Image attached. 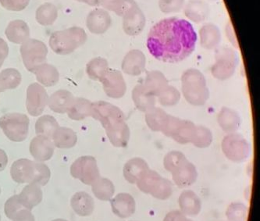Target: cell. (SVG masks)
<instances>
[{"mask_svg":"<svg viewBox=\"0 0 260 221\" xmlns=\"http://www.w3.org/2000/svg\"><path fill=\"white\" fill-rule=\"evenodd\" d=\"M197 34L184 19L170 17L156 23L149 30L147 48L158 60L176 64L187 59L196 49Z\"/></svg>","mask_w":260,"mask_h":221,"instance_id":"6da1fadb","label":"cell"},{"mask_svg":"<svg viewBox=\"0 0 260 221\" xmlns=\"http://www.w3.org/2000/svg\"><path fill=\"white\" fill-rule=\"evenodd\" d=\"M181 91L186 101L194 107H203L210 98V91L203 73L190 68L181 76Z\"/></svg>","mask_w":260,"mask_h":221,"instance_id":"7a4b0ae2","label":"cell"},{"mask_svg":"<svg viewBox=\"0 0 260 221\" xmlns=\"http://www.w3.org/2000/svg\"><path fill=\"white\" fill-rule=\"evenodd\" d=\"M10 174L13 180L20 184L36 183L44 186L49 182L50 170L46 164L27 159H20L11 166Z\"/></svg>","mask_w":260,"mask_h":221,"instance_id":"3957f363","label":"cell"},{"mask_svg":"<svg viewBox=\"0 0 260 221\" xmlns=\"http://www.w3.org/2000/svg\"><path fill=\"white\" fill-rule=\"evenodd\" d=\"M87 34L81 27H72L51 35L49 46L56 54L68 55L85 44Z\"/></svg>","mask_w":260,"mask_h":221,"instance_id":"277c9868","label":"cell"},{"mask_svg":"<svg viewBox=\"0 0 260 221\" xmlns=\"http://www.w3.org/2000/svg\"><path fill=\"white\" fill-rule=\"evenodd\" d=\"M214 65L211 68L213 78L220 81L230 79L238 64V55L232 48L228 46L216 48Z\"/></svg>","mask_w":260,"mask_h":221,"instance_id":"5b68a950","label":"cell"},{"mask_svg":"<svg viewBox=\"0 0 260 221\" xmlns=\"http://www.w3.org/2000/svg\"><path fill=\"white\" fill-rule=\"evenodd\" d=\"M0 128L10 140L23 142L28 135L29 119L22 113H7L0 118Z\"/></svg>","mask_w":260,"mask_h":221,"instance_id":"8992f818","label":"cell"},{"mask_svg":"<svg viewBox=\"0 0 260 221\" xmlns=\"http://www.w3.org/2000/svg\"><path fill=\"white\" fill-rule=\"evenodd\" d=\"M223 153L233 163H242L250 154V145L241 134H228L221 142Z\"/></svg>","mask_w":260,"mask_h":221,"instance_id":"52a82bcc","label":"cell"},{"mask_svg":"<svg viewBox=\"0 0 260 221\" xmlns=\"http://www.w3.org/2000/svg\"><path fill=\"white\" fill-rule=\"evenodd\" d=\"M20 54L27 71L33 72L46 60L48 49L41 41L27 39L20 47Z\"/></svg>","mask_w":260,"mask_h":221,"instance_id":"ba28073f","label":"cell"},{"mask_svg":"<svg viewBox=\"0 0 260 221\" xmlns=\"http://www.w3.org/2000/svg\"><path fill=\"white\" fill-rule=\"evenodd\" d=\"M71 174L87 185H91L100 177L96 160L91 155L80 157L73 163Z\"/></svg>","mask_w":260,"mask_h":221,"instance_id":"9c48e42d","label":"cell"},{"mask_svg":"<svg viewBox=\"0 0 260 221\" xmlns=\"http://www.w3.org/2000/svg\"><path fill=\"white\" fill-rule=\"evenodd\" d=\"M91 116L99 120L104 129L118 122L125 121V115L121 109L105 101L91 103Z\"/></svg>","mask_w":260,"mask_h":221,"instance_id":"30bf717a","label":"cell"},{"mask_svg":"<svg viewBox=\"0 0 260 221\" xmlns=\"http://www.w3.org/2000/svg\"><path fill=\"white\" fill-rule=\"evenodd\" d=\"M103 90L110 98L119 100L125 94L127 85L122 73L118 70L109 68L101 79Z\"/></svg>","mask_w":260,"mask_h":221,"instance_id":"8fae6325","label":"cell"},{"mask_svg":"<svg viewBox=\"0 0 260 221\" xmlns=\"http://www.w3.org/2000/svg\"><path fill=\"white\" fill-rule=\"evenodd\" d=\"M123 17V31L129 36H137L143 31L145 27V16L137 3L132 4L126 10Z\"/></svg>","mask_w":260,"mask_h":221,"instance_id":"7c38bea8","label":"cell"},{"mask_svg":"<svg viewBox=\"0 0 260 221\" xmlns=\"http://www.w3.org/2000/svg\"><path fill=\"white\" fill-rule=\"evenodd\" d=\"M49 101L47 93L42 85L33 83L27 90V110L29 114L38 117L43 113Z\"/></svg>","mask_w":260,"mask_h":221,"instance_id":"4fadbf2b","label":"cell"},{"mask_svg":"<svg viewBox=\"0 0 260 221\" xmlns=\"http://www.w3.org/2000/svg\"><path fill=\"white\" fill-rule=\"evenodd\" d=\"M146 66V56L139 49L129 51L122 61L121 68L126 75L139 76L142 75Z\"/></svg>","mask_w":260,"mask_h":221,"instance_id":"5bb4252c","label":"cell"},{"mask_svg":"<svg viewBox=\"0 0 260 221\" xmlns=\"http://www.w3.org/2000/svg\"><path fill=\"white\" fill-rule=\"evenodd\" d=\"M111 24V16L104 9L92 10L86 19L87 27L92 34H104L110 28Z\"/></svg>","mask_w":260,"mask_h":221,"instance_id":"9a60e30c","label":"cell"},{"mask_svg":"<svg viewBox=\"0 0 260 221\" xmlns=\"http://www.w3.org/2000/svg\"><path fill=\"white\" fill-rule=\"evenodd\" d=\"M112 211L121 219L130 217L136 210V203L132 195L119 193L110 200Z\"/></svg>","mask_w":260,"mask_h":221,"instance_id":"2e32d148","label":"cell"},{"mask_svg":"<svg viewBox=\"0 0 260 221\" xmlns=\"http://www.w3.org/2000/svg\"><path fill=\"white\" fill-rule=\"evenodd\" d=\"M173 181L180 188L190 187L196 183L198 171L196 166L188 161L183 163L175 171L171 173Z\"/></svg>","mask_w":260,"mask_h":221,"instance_id":"e0dca14e","label":"cell"},{"mask_svg":"<svg viewBox=\"0 0 260 221\" xmlns=\"http://www.w3.org/2000/svg\"><path fill=\"white\" fill-rule=\"evenodd\" d=\"M30 152L39 162L49 161L54 152V145L51 139L38 135L30 142Z\"/></svg>","mask_w":260,"mask_h":221,"instance_id":"ac0fdd59","label":"cell"},{"mask_svg":"<svg viewBox=\"0 0 260 221\" xmlns=\"http://www.w3.org/2000/svg\"><path fill=\"white\" fill-rule=\"evenodd\" d=\"M110 143L117 148H124L128 145L131 132L126 121L118 122L105 129Z\"/></svg>","mask_w":260,"mask_h":221,"instance_id":"d6986e66","label":"cell"},{"mask_svg":"<svg viewBox=\"0 0 260 221\" xmlns=\"http://www.w3.org/2000/svg\"><path fill=\"white\" fill-rule=\"evenodd\" d=\"M178 204L180 211L186 216H197L201 212V199L192 190L182 192L178 199Z\"/></svg>","mask_w":260,"mask_h":221,"instance_id":"ffe728a7","label":"cell"},{"mask_svg":"<svg viewBox=\"0 0 260 221\" xmlns=\"http://www.w3.org/2000/svg\"><path fill=\"white\" fill-rule=\"evenodd\" d=\"M200 44L206 50H213L218 48L221 42V33L216 24L208 23L200 30Z\"/></svg>","mask_w":260,"mask_h":221,"instance_id":"44dd1931","label":"cell"},{"mask_svg":"<svg viewBox=\"0 0 260 221\" xmlns=\"http://www.w3.org/2000/svg\"><path fill=\"white\" fill-rule=\"evenodd\" d=\"M218 124L226 134L235 133L241 125L240 115L228 107H223L217 116Z\"/></svg>","mask_w":260,"mask_h":221,"instance_id":"7402d4cb","label":"cell"},{"mask_svg":"<svg viewBox=\"0 0 260 221\" xmlns=\"http://www.w3.org/2000/svg\"><path fill=\"white\" fill-rule=\"evenodd\" d=\"M184 15L196 24L203 22L210 14L209 6L202 0H190L184 7Z\"/></svg>","mask_w":260,"mask_h":221,"instance_id":"603a6c76","label":"cell"},{"mask_svg":"<svg viewBox=\"0 0 260 221\" xmlns=\"http://www.w3.org/2000/svg\"><path fill=\"white\" fill-rule=\"evenodd\" d=\"M148 169L149 167L145 160L140 157H135L129 160L123 166V177L130 184H135L139 177Z\"/></svg>","mask_w":260,"mask_h":221,"instance_id":"cb8c5ba5","label":"cell"},{"mask_svg":"<svg viewBox=\"0 0 260 221\" xmlns=\"http://www.w3.org/2000/svg\"><path fill=\"white\" fill-rule=\"evenodd\" d=\"M71 205L74 211L81 216H88L94 211L95 202L85 192H78L71 198Z\"/></svg>","mask_w":260,"mask_h":221,"instance_id":"d4e9b609","label":"cell"},{"mask_svg":"<svg viewBox=\"0 0 260 221\" xmlns=\"http://www.w3.org/2000/svg\"><path fill=\"white\" fill-rule=\"evenodd\" d=\"M6 36L11 43L23 44L30 36V29L24 20H13L6 29Z\"/></svg>","mask_w":260,"mask_h":221,"instance_id":"484cf974","label":"cell"},{"mask_svg":"<svg viewBox=\"0 0 260 221\" xmlns=\"http://www.w3.org/2000/svg\"><path fill=\"white\" fill-rule=\"evenodd\" d=\"M132 97L135 107L141 112L146 113L148 110L155 107V97L149 93L142 84L134 88Z\"/></svg>","mask_w":260,"mask_h":221,"instance_id":"4316f807","label":"cell"},{"mask_svg":"<svg viewBox=\"0 0 260 221\" xmlns=\"http://www.w3.org/2000/svg\"><path fill=\"white\" fill-rule=\"evenodd\" d=\"M196 132V125L191 120L180 119L173 132L171 139L176 142L185 145L191 143Z\"/></svg>","mask_w":260,"mask_h":221,"instance_id":"83f0119b","label":"cell"},{"mask_svg":"<svg viewBox=\"0 0 260 221\" xmlns=\"http://www.w3.org/2000/svg\"><path fill=\"white\" fill-rule=\"evenodd\" d=\"M143 85L153 97H158L169 84L161 71H151L147 72Z\"/></svg>","mask_w":260,"mask_h":221,"instance_id":"f1b7e54d","label":"cell"},{"mask_svg":"<svg viewBox=\"0 0 260 221\" xmlns=\"http://www.w3.org/2000/svg\"><path fill=\"white\" fill-rule=\"evenodd\" d=\"M75 98L73 94L67 90H59L51 96L48 104L49 108L55 113H64L69 110Z\"/></svg>","mask_w":260,"mask_h":221,"instance_id":"f546056e","label":"cell"},{"mask_svg":"<svg viewBox=\"0 0 260 221\" xmlns=\"http://www.w3.org/2000/svg\"><path fill=\"white\" fill-rule=\"evenodd\" d=\"M18 196L24 206L30 210L43 200V191L40 185L36 183H30L24 187Z\"/></svg>","mask_w":260,"mask_h":221,"instance_id":"4dcf8cb0","label":"cell"},{"mask_svg":"<svg viewBox=\"0 0 260 221\" xmlns=\"http://www.w3.org/2000/svg\"><path fill=\"white\" fill-rule=\"evenodd\" d=\"M32 73L36 75L39 82L46 87L54 86L59 81V72L53 65L43 64L38 67Z\"/></svg>","mask_w":260,"mask_h":221,"instance_id":"1f68e13d","label":"cell"},{"mask_svg":"<svg viewBox=\"0 0 260 221\" xmlns=\"http://www.w3.org/2000/svg\"><path fill=\"white\" fill-rule=\"evenodd\" d=\"M53 145L59 149H71L76 145L78 137L72 129L59 128L53 134Z\"/></svg>","mask_w":260,"mask_h":221,"instance_id":"d6a6232c","label":"cell"},{"mask_svg":"<svg viewBox=\"0 0 260 221\" xmlns=\"http://www.w3.org/2000/svg\"><path fill=\"white\" fill-rule=\"evenodd\" d=\"M91 191L101 201H110L115 193V186L110 179L100 177L91 184Z\"/></svg>","mask_w":260,"mask_h":221,"instance_id":"836d02e7","label":"cell"},{"mask_svg":"<svg viewBox=\"0 0 260 221\" xmlns=\"http://www.w3.org/2000/svg\"><path fill=\"white\" fill-rule=\"evenodd\" d=\"M91 103L86 99L75 98L68 110V117L74 120H81L91 116Z\"/></svg>","mask_w":260,"mask_h":221,"instance_id":"e575fe53","label":"cell"},{"mask_svg":"<svg viewBox=\"0 0 260 221\" xmlns=\"http://www.w3.org/2000/svg\"><path fill=\"white\" fill-rule=\"evenodd\" d=\"M168 113L159 107H152L145 113V122L149 129L152 132H161Z\"/></svg>","mask_w":260,"mask_h":221,"instance_id":"d590c367","label":"cell"},{"mask_svg":"<svg viewBox=\"0 0 260 221\" xmlns=\"http://www.w3.org/2000/svg\"><path fill=\"white\" fill-rule=\"evenodd\" d=\"M59 128V124L54 117L49 115H45L36 121V132L39 136L52 139L53 134Z\"/></svg>","mask_w":260,"mask_h":221,"instance_id":"8d00e7d4","label":"cell"},{"mask_svg":"<svg viewBox=\"0 0 260 221\" xmlns=\"http://www.w3.org/2000/svg\"><path fill=\"white\" fill-rule=\"evenodd\" d=\"M57 17V8L52 4H43L36 10V20L41 25H52Z\"/></svg>","mask_w":260,"mask_h":221,"instance_id":"74e56055","label":"cell"},{"mask_svg":"<svg viewBox=\"0 0 260 221\" xmlns=\"http://www.w3.org/2000/svg\"><path fill=\"white\" fill-rule=\"evenodd\" d=\"M109 68L107 59L102 57L94 58L87 65V75L93 81H100Z\"/></svg>","mask_w":260,"mask_h":221,"instance_id":"f35d334b","label":"cell"},{"mask_svg":"<svg viewBox=\"0 0 260 221\" xmlns=\"http://www.w3.org/2000/svg\"><path fill=\"white\" fill-rule=\"evenodd\" d=\"M161 177H162L160 174H158L156 171L148 169L139 177L135 184L141 192L149 195Z\"/></svg>","mask_w":260,"mask_h":221,"instance_id":"ab89813d","label":"cell"},{"mask_svg":"<svg viewBox=\"0 0 260 221\" xmlns=\"http://www.w3.org/2000/svg\"><path fill=\"white\" fill-rule=\"evenodd\" d=\"M21 75L17 70L8 68L0 73V86L3 91L7 89H14L20 85Z\"/></svg>","mask_w":260,"mask_h":221,"instance_id":"60d3db41","label":"cell"},{"mask_svg":"<svg viewBox=\"0 0 260 221\" xmlns=\"http://www.w3.org/2000/svg\"><path fill=\"white\" fill-rule=\"evenodd\" d=\"M213 136L211 131L202 125H196V132L191 143L199 149H206L213 142Z\"/></svg>","mask_w":260,"mask_h":221,"instance_id":"b9f144b4","label":"cell"},{"mask_svg":"<svg viewBox=\"0 0 260 221\" xmlns=\"http://www.w3.org/2000/svg\"><path fill=\"white\" fill-rule=\"evenodd\" d=\"M162 107H172L178 105L181 100V92L175 87L168 85L157 97Z\"/></svg>","mask_w":260,"mask_h":221,"instance_id":"7bdbcfd3","label":"cell"},{"mask_svg":"<svg viewBox=\"0 0 260 221\" xmlns=\"http://www.w3.org/2000/svg\"><path fill=\"white\" fill-rule=\"evenodd\" d=\"M172 183L168 179L162 177L156 183L149 195L159 200H167L172 196Z\"/></svg>","mask_w":260,"mask_h":221,"instance_id":"ee69618b","label":"cell"},{"mask_svg":"<svg viewBox=\"0 0 260 221\" xmlns=\"http://www.w3.org/2000/svg\"><path fill=\"white\" fill-rule=\"evenodd\" d=\"M248 207L242 203H232L226 210L228 221H247Z\"/></svg>","mask_w":260,"mask_h":221,"instance_id":"f6af8a7d","label":"cell"},{"mask_svg":"<svg viewBox=\"0 0 260 221\" xmlns=\"http://www.w3.org/2000/svg\"><path fill=\"white\" fill-rule=\"evenodd\" d=\"M135 2V0H101L100 5L104 10L113 11L117 16L122 17Z\"/></svg>","mask_w":260,"mask_h":221,"instance_id":"bcb514c9","label":"cell"},{"mask_svg":"<svg viewBox=\"0 0 260 221\" xmlns=\"http://www.w3.org/2000/svg\"><path fill=\"white\" fill-rule=\"evenodd\" d=\"M186 161L187 158L183 152L179 151H171L164 157V167L168 172L172 173Z\"/></svg>","mask_w":260,"mask_h":221,"instance_id":"7dc6e473","label":"cell"},{"mask_svg":"<svg viewBox=\"0 0 260 221\" xmlns=\"http://www.w3.org/2000/svg\"><path fill=\"white\" fill-rule=\"evenodd\" d=\"M26 208L22 202L19 198L18 195L10 197V199L6 202L5 206H4V211H5L6 216L9 219H13L14 216L18 213L20 210Z\"/></svg>","mask_w":260,"mask_h":221,"instance_id":"c3c4849f","label":"cell"},{"mask_svg":"<svg viewBox=\"0 0 260 221\" xmlns=\"http://www.w3.org/2000/svg\"><path fill=\"white\" fill-rule=\"evenodd\" d=\"M184 7V0H159V7L164 14L179 13Z\"/></svg>","mask_w":260,"mask_h":221,"instance_id":"681fc988","label":"cell"},{"mask_svg":"<svg viewBox=\"0 0 260 221\" xmlns=\"http://www.w3.org/2000/svg\"><path fill=\"white\" fill-rule=\"evenodd\" d=\"M30 0H0L4 8L10 11H21L28 6Z\"/></svg>","mask_w":260,"mask_h":221,"instance_id":"f907efd6","label":"cell"},{"mask_svg":"<svg viewBox=\"0 0 260 221\" xmlns=\"http://www.w3.org/2000/svg\"><path fill=\"white\" fill-rule=\"evenodd\" d=\"M180 119L181 118H179V117H174L172 115L168 114V118L166 120L165 123H164L161 132L166 136L168 137V138H171L173 132H174V129H175L176 125L178 123Z\"/></svg>","mask_w":260,"mask_h":221,"instance_id":"816d5d0a","label":"cell"},{"mask_svg":"<svg viewBox=\"0 0 260 221\" xmlns=\"http://www.w3.org/2000/svg\"><path fill=\"white\" fill-rule=\"evenodd\" d=\"M164 221H193L180 210H172L166 215Z\"/></svg>","mask_w":260,"mask_h":221,"instance_id":"f5cc1de1","label":"cell"},{"mask_svg":"<svg viewBox=\"0 0 260 221\" xmlns=\"http://www.w3.org/2000/svg\"><path fill=\"white\" fill-rule=\"evenodd\" d=\"M13 221H35V217L30 209L24 208L21 209L12 219Z\"/></svg>","mask_w":260,"mask_h":221,"instance_id":"db71d44e","label":"cell"},{"mask_svg":"<svg viewBox=\"0 0 260 221\" xmlns=\"http://www.w3.org/2000/svg\"><path fill=\"white\" fill-rule=\"evenodd\" d=\"M9 53V47L5 41L0 38V68L4 65Z\"/></svg>","mask_w":260,"mask_h":221,"instance_id":"11a10c76","label":"cell"},{"mask_svg":"<svg viewBox=\"0 0 260 221\" xmlns=\"http://www.w3.org/2000/svg\"><path fill=\"white\" fill-rule=\"evenodd\" d=\"M8 164V157L3 149H0V172L4 171Z\"/></svg>","mask_w":260,"mask_h":221,"instance_id":"9f6ffc18","label":"cell"},{"mask_svg":"<svg viewBox=\"0 0 260 221\" xmlns=\"http://www.w3.org/2000/svg\"><path fill=\"white\" fill-rule=\"evenodd\" d=\"M78 2L84 3L87 5L91 6V7H97L100 5L101 0H77Z\"/></svg>","mask_w":260,"mask_h":221,"instance_id":"6f0895ef","label":"cell"},{"mask_svg":"<svg viewBox=\"0 0 260 221\" xmlns=\"http://www.w3.org/2000/svg\"><path fill=\"white\" fill-rule=\"evenodd\" d=\"M53 221H68V220H66V219H53Z\"/></svg>","mask_w":260,"mask_h":221,"instance_id":"680465c9","label":"cell"},{"mask_svg":"<svg viewBox=\"0 0 260 221\" xmlns=\"http://www.w3.org/2000/svg\"><path fill=\"white\" fill-rule=\"evenodd\" d=\"M0 92H3L2 88H1V86H0Z\"/></svg>","mask_w":260,"mask_h":221,"instance_id":"91938a15","label":"cell"},{"mask_svg":"<svg viewBox=\"0 0 260 221\" xmlns=\"http://www.w3.org/2000/svg\"><path fill=\"white\" fill-rule=\"evenodd\" d=\"M0 194H1V188H0Z\"/></svg>","mask_w":260,"mask_h":221,"instance_id":"94428289","label":"cell"},{"mask_svg":"<svg viewBox=\"0 0 260 221\" xmlns=\"http://www.w3.org/2000/svg\"><path fill=\"white\" fill-rule=\"evenodd\" d=\"M0 221H1V216H0Z\"/></svg>","mask_w":260,"mask_h":221,"instance_id":"6125c7cd","label":"cell"}]
</instances>
